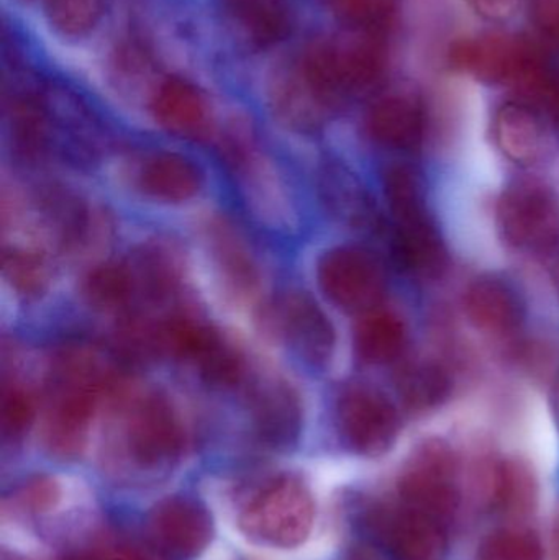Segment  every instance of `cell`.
<instances>
[{"label":"cell","mask_w":559,"mask_h":560,"mask_svg":"<svg viewBox=\"0 0 559 560\" xmlns=\"http://www.w3.org/2000/svg\"><path fill=\"white\" fill-rule=\"evenodd\" d=\"M104 385V375L84 354L61 359L45 417V443L53 454L74 457L81 453Z\"/></svg>","instance_id":"1"},{"label":"cell","mask_w":559,"mask_h":560,"mask_svg":"<svg viewBox=\"0 0 559 560\" xmlns=\"http://www.w3.org/2000/svg\"><path fill=\"white\" fill-rule=\"evenodd\" d=\"M314 522V495L295 476L269 480L249 497L238 516L240 528L252 541L279 549L304 545Z\"/></svg>","instance_id":"2"},{"label":"cell","mask_w":559,"mask_h":560,"mask_svg":"<svg viewBox=\"0 0 559 560\" xmlns=\"http://www.w3.org/2000/svg\"><path fill=\"white\" fill-rule=\"evenodd\" d=\"M456 68L489 82L544 92L550 74L544 55L534 43L519 36L485 35L459 39L450 51Z\"/></svg>","instance_id":"3"},{"label":"cell","mask_w":559,"mask_h":560,"mask_svg":"<svg viewBox=\"0 0 559 560\" xmlns=\"http://www.w3.org/2000/svg\"><path fill=\"white\" fill-rule=\"evenodd\" d=\"M456 459L439 438L420 443L403 467L397 492L400 503L449 526L459 505Z\"/></svg>","instance_id":"4"},{"label":"cell","mask_w":559,"mask_h":560,"mask_svg":"<svg viewBox=\"0 0 559 560\" xmlns=\"http://www.w3.org/2000/svg\"><path fill=\"white\" fill-rule=\"evenodd\" d=\"M502 238L522 252H554L559 245V199L540 180H517L502 194L498 203Z\"/></svg>","instance_id":"5"},{"label":"cell","mask_w":559,"mask_h":560,"mask_svg":"<svg viewBox=\"0 0 559 560\" xmlns=\"http://www.w3.org/2000/svg\"><path fill=\"white\" fill-rule=\"evenodd\" d=\"M153 342L173 358L190 362L210 384L233 387L242 381V355L212 326L176 316L156 328Z\"/></svg>","instance_id":"6"},{"label":"cell","mask_w":559,"mask_h":560,"mask_svg":"<svg viewBox=\"0 0 559 560\" xmlns=\"http://www.w3.org/2000/svg\"><path fill=\"white\" fill-rule=\"evenodd\" d=\"M304 65L312 81L337 97L341 92L376 84L386 68V51L373 36H358L312 46Z\"/></svg>","instance_id":"7"},{"label":"cell","mask_w":559,"mask_h":560,"mask_svg":"<svg viewBox=\"0 0 559 560\" xmlns=\"http://www.w3.org/2000/svg\"><path fill=\"white\" fill-rule=\"evenodd\" d=\"M318 282L334 305L357 315L380 308L386 293L383 265L360 246L330 249L318 265Z\"/></svg>","instance_id":"8"},{"label":"cell","mask_w":559,"mask_h":560,"mask_svg":"<svg viewBox=\"0 0 559 560\" xmlns=\"http://www.w3.org/2000/svg\"><path fill=\"white\" fill-rule=\"evenodd\" d=\"M337 427L351 453L381 457L396 444L400 420L396 407L381 392L354 385L338 398Z\"/></svg>","instance_id":"9"},{"label":"cell","mask_w":559,"mask_h":560,"mask_svg":"<svg viewBox=\"0 0 559 560\" xmlns=\"http://www.w3.org/2000/svg\"><path fill=\"white\" fill-rule=\"evenodd\" d=\"M125 446L143 469H163L179 457L184 446L179 417L167 398L147 395L135 401L125 418Z\"/></svg>","instance_id":"10"},{"label":"cell","mask_w":559,"mask_h":560,"mask_svg":"<svg viewBox=\"0 0 559 560\" xmlns=\"http://www.w3.org/2000/svg\"><path fill=\"white\" fill-rule=\"evenodd\" d=\"M370 523L396 560H446L449 556V526L403 503L376 510Z\"/></svg>","instance_id":"11"},{"label":"cell","mask_w":559,"mask_h":560,"mask_svg":"<svg viewBox=\"0 0 559 560\" xmlns=\"http://www.w3.org/2000/svg\"><path fill=\"white\" fill-rule=\"evenodd\" d=\"M276 326L288 345L312 365H325L335 349V328L307 293H289L276 306Z\"/></svg>","instance_id":"12"},{"label":"cell","mask_w":559,"mask_h":560,"mask_svg":"<svg viewBox=\"0 0 559 560\" xmlns=\"http://www.w3.org/2000/svg\"><path fill=\"white\" fill-rule=\"evenodd\" d=\"M150 528L158 545L183 558L200 555L212 541V516L187 497H171L151 512Z\"/></svg>","instance_id":"13"},{"label":"cell","mask_w":559,"mask_h":560,"mask_svg":"<svg viewBox=\"0 0 559 560\" xmlns=\"http://www.w3.org/2000/svg\"><path fill=\"white\" fill-rule=\"evenodd\" d=\"M393 256L404 272L417 279L442 278L449 268V252L432 217L396 222Z\"/></svg>","instance_id":"14"},{"label":"cell","mask_w":559,"mask_h":560,"mask_svg":"<svg viewBox=\"0 0 559 560\" xmlns=\"http://www.w3.org/2000/svg\"><path fill=\"white\" fill-rule=\"evenodd\" d=\"M465 312L469 323L486 335H512L524 323V305L517 292L498 278H481L468 287Z\"/></svg>","instance_id":"15"},{"label":"cell","mask_w":559,"mask_h":560,"mask_svg":"<svg viewBox=\"0 0 559 560\" xmlns=\"http://www.w3.org/2000/svg\"><path fill=\"white\" fill-rule=\"evenodd\" d=\"M366 128L381 147L416 150L426 133V115L422 105L410 95H389L371 107Z\"/></svg>","instance_id":"16"},{"label":"cell","mask_w":559,"mask_h":560,"mask_svg":"<svg viewBox=\"0 0 559 560\" xmlns=\"http://www.w3.org/2000/svg\"><path fill=\"white\" fill-rule=\"evenodd\" d=\"M489 500L505 518L525 520L538 505V479L534 467L522 457H505L492 466Z\"/></svg>","instance_id":"17"},{"label":"cell","mask_w":559,"mask_h":560,"mask_svg":"<svg viewBox=\"0 0 559 560\" xmlns=\"http://www.w3.org/2000/svg\"><path fill=\"white\" fill-rule=\"evenodd\" d=\"M138 179L147 196L167 203L187 202L202 187L199 167L187 158L174 153L150 158L141 167Z\"/></svg>","instance_id":"18"},{"label":"cell","mask_w":559,"mask_h":560,"mask_svg":"<svg viewBox=\"0 0 559 560\" xmlns=\"http://www.w3.org/2000/svg\"><path fill=\"white\" fill-rule=\"evenodd\" d=\"M302 408L289 385L272 382L255 397V423L259 436L275 446H288L301 431Z\"/></svg>","instance_id":"19"},{"label":"cell","mask_w":559,"mask_h":560,"mask_svg":"<svg viewBox=\"0 0 559 560\" xmlns=\"http://www.w3.org/2000/svg\"><path fill=\"white\" fill-rule=\"evenodd\" d=\"M321 190L334 215L353 229L376 225V207L366 187L345 166L330 164L321 174Z\"/></svg>","instance_id":"20"},{"label":"cell","mask_w":559,"mask_h":560,"mask_svg":"<svg viewBox=\"0 0 559 560\" xmlns=\"http://www.w3.org/2000/svg\"><path fill=\"white\" fill-rule=\"evenodd\" d=\"M496 140L502 153L517 164L538 160L544 148V128L531 107L517 102L502 105L496 114Z\"/></svg>","instance_id":"21"},{"label":"cell","mask_w":559,"mask_h":560,"mask_svg":"<svg viewBox=\"0 0 559 560\" xmlns=\"http://www.w3.org/2000/svg\"><path fill=\"white\" fill-rule=\"evenodd\" d=\"M407 331L403 319L386 310L364 313L354 331L358 358L370 365L393 364L403 355Z\"/></svg>","instance_id":"22"},{"label":"cell","mask_w":559,"mask_h":560,"mask_svg":"<svg viewBox=\"0 0 559 560\" xmlns=\"http://www.w3.org/2000/svg\"><path fill=\"white\" fill-rule=\"evenodd\" d=\"M158 124L180 137H193L206 127L207 107L196 88L180 79H170L153 98Z\"/></svg>","instance_id":"23"},{"label":"cell","mask_w":559,"mask_h":560,"mask_svg":"<svg viewBox=\"0 0 559 560\" xmlns=\"http://www.w3.org/2000/svg\"><path fill=\"white\" fill-rule=\"evenodd\" d=\"M452 390L449 372L433 362L406 365L397 377V394L404 407L412 413L436 410L449 400Z\"/></svg>","instance_id":"24"},{"label":"cell","mask_w":559,"mask_h":560,"mask_svg":"<svg viewBox=\"0 0 559 560\" xmlns=\"http://www.w3.org/2000/svg\"><path fill=\"white\" fill-rule=\"evenodd\" d=\"M384 196L396 222L430 215L422 177L407 164H393L384 171Z\"/></svg>","instance_id":"25"},{"label":"cell","mask_w":559,"mask_h":560,"mask_svg":"<svg viewBox=\"0 0 559 560\" xmlns=\"http://www.w3.org/2000/svg\"><path fill=\"white\" fill-rule=\"evenodd\" d=\"M137 278L128 266L107 262L92 269L84 282V295L94 308L115 312L130 303Z\"/></svg>","instance_id":"26"},{"label":"cell","mask_w":559,"mask_h":560,"mask_svg":"<svg viewBox=\"0 0 559 560\" xmlns=\"http://www.w3.org/2000/svg\"><path fill=\"white\" fill-rule=\"evenodd\" d=\"M213 252H216L217 266L222 271L223 279L232 287L233 292L246 293L255 289L256 269L252 256L240 242L235 233L226 226L217 230L213 236Z\"/></svg>","instance_id":"27"},{"label":"cell","mask_w":559,"mask_h":560,"mask_svg":"<svg viewBox=\"0 0 559 560\" xmlns=\"http://www.w3.org/2000/svg\"><path fill=\"white\" fill-rule=\"evenodd\" d=\"M476 560H544V546L531 529H499L481 542Z\"/></svg>","instance_id":"28"},{"label":"cell","mask_w":559,"mask_h":560,"mask_svg":"<svg viewBox=\"0 0 559 560\" xmlns=\"http://www.w3.org/2000/svg\"><path fill=\"white\" fill-rule=\"evenodd\" d=\"M104 13V0H46V15L53 28L66 36H84L95 28Z\"/></svg>","instance_id":"29"},{"label":"cell","mask_w":559,"mask_h":560,"mask_svg":"<svg viewBox=\"0 0 559 560\" xmlns=\"http://www.w3.org/2000/svg\"><path fill=\"white\" fill-rule=\"evenodd\" d=\"M3 275L10 285L25 296H38L49 282V269L43 256L25 249L5 252Z\"/></svg>","instance_id":"30"},{"label":"cell","mask_w":559,"mask_h":560,"mask_svg":"<svg viewBox=\"0 0 559 560\" xmlns=\"http://www.w3.org/2000/svg\"><path fill=\"white\" fill-rule=\"evenodd\" d=\"M328 5L341 22L363 30H380L393 13L389 0H328Z\"/></svg>","instance_id":"31"},{"label":"cell","mask_w":559,"mask_h":560,"mask_svg":"<svg viewBox=\"0 0 559 560\" xmlns=\"http://www.w3.org/2000/svg\"><path fill=\"white\" fill-rule=\"evenodd\" d=\"M35 418V404L28 392L20 387H10L3 392L0 423L5 440L19 441L25 436Z\"/></svg>","instance_id":"32"},{"label":"cell","mask_w":559,"mask_h":560,"mask_svg":"<svg viewBox=\"0 0 559 560\" xmlns=\"http://www.w3.org/2000/svg\"><path fill=\"white\" fill-rule=\"evenodd\" d=\"M61 490L58 483L49 477H38L23 487L20 502L33 512H46L58 503Z\"/></svg>","instance_id":"33"},{"label":"cell","mask_w":559,"mask_h":560,"mask_svg":"<svg viewBox=\"0 0 559 560\" xmlns=\"http://www.w3.org/2000/svg\"><path fill=\"white\" fill-rule=\"evenodd\" d=\"M531 16L544 35L559 42V0H531Z\"/></svg>","instance_id":"34"},{"label":"cell","mask_w":559,"mask_h":560,"mask_svg":"<svg viewBox=\"0 0 559 560\" xmlns=\"http://www.w3.org/2000/svg\"><path fill=\"white\" fill-rule=\"evenodd\" d=\"M71 560H156L133 546H104Z\"/></svg>","instance_id":"35"},{"label":"cell","mask_w":559,"mask_h":560,"mask_svg":"<svg viewBox=\"0 0 559 560\" xmlns=\"http://www.w3.org/2000/svg\"><path fill=\"white\" fill-rule=\"evenodd\" d=\"M481 15L492 20L508 19L514 13L519 0H469Z\"/></svg>","instance_id":"36"},{"label":"cell","mask_w":559,"mask_h":560,"mask_svg":"<svg viewBox=\"0 0 559 560\" xmlns=\"http://www.w3.org/2000/svg\"><path fill=\"white\" fill-rule=\"evenodd\" d=\"M541 94H544L545 104H547L551 120L559 127V74L550 75Z\"/></svg>","instance_id":"37"},{"label":"cell","mask_w":559,"mask_h":560,"mask_svg":"<svg viewBox=\"0 0 559 560\" xmlns=\"http://www.w3.org/2000/svg\"><path fill=\"white\" fill-rule=\"evenodd\" d=\"M550 401L555 421H557V427L559 428V368L557 374H555L554 384H551Z\"/></svg>","instance_id":"38"},{"label":"cell","mask_w":559,"mask_h":560,"mask_svg":"<svg viewBox=\"0 0 559 560\" xmlns=\"http://www.w3.org/2000/svg\"><path fill=\"white\" fill-rule=\"evenodd\" d=\"M2 560H28V559L20 558V556H15V555H7V552H3Z\"/></svg>","instance_id":"39"},{"label":"cell","mask_w":559,"mask_h":560,"mask_svg":"<svg viewBox=\"0 0 559 560\" xmlns=\"http://www.w3.org/2000/svg\"><path fill=\"white\" fill-rule=\"evenodd\" d=\"M555 538H557V560H559V523L557 526V536H555Z\"/></svg>","instance_id":"40"}]
</instances>
